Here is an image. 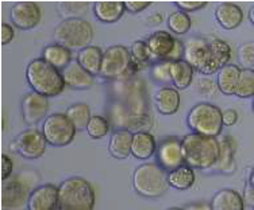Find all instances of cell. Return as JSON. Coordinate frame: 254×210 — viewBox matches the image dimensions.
<instances>
[{
	"mask_svg": "<svg viewBox=\"0 0 254 210\" xmlns=\"http://www.w3.org/2000/svg\"><path fill=\"white\" fill-rule=\"evenodd\" d=\"M63 77L65 85L74 90H87L92 88L95 84V77L83 69L76 61H72L63 70Z\"/></svg>",
	"mask_w": 254,
	"mask_h": 210,
	"instance_id": "ac0fdd59",
	"label": "cell"
},
{
	"mask_svg": "<svg viewBox=\"0 0 254 210\" xmlns=\"http://www.w3.org/2000/svg\"><path fill=\"white\" fill-rule=\"evenodd\" d=\"M166 210H184L183 208H169V209H166Z\"/></svg>",
	"mask_w": 254,
	"mask_h": 210,
	"instance_id": "c3c4849f",
	"label": "cell"
},
{
	"mask_svg": "<svg viewBox=\"0 0 254 210\" xmlns=\"http://www.w3.org/2000/svg\"><path fill=\"white\" fill-rule=\"evenodd\" d=\"M241 72L242 69L234 64L226 65L225 68L220 69L216 73V85H218L219 92L226 96L235 94L241 79Z\"/></svg>",
	"mask_w": 254,
	"mask_h": 210,
	"instance_id": "d4e9b609",
	"label": "cell"
},
{
	"mask_svg": "<svg viewBox=\"0 0 254 210\" xmlns=\"http://www.w3.org/2000/svg\"><path fill=\"white\" fill-rule=\"evenodd\" d=\"M26 81L33 92L48 98L59 96L66 86L64 83L63 72L53 68L42 58L30 61L26 68Z\"/></svg>",
	"mask_w": 254,
	"mask_h": 210,
	"instance_id": "277c9868",
	"label": "cell"
},
{
	"mask_svg": "<svg viewBox=\"0 0 254 210\" xmlns=\"http://www.w3.org/2000/svg\"><path fill=\"white\" fill-rule=\"evenodd\" d=\"M1 161H3V166H1V174H3V179L7 181L8 178L12 174V170H14V165H12V161H11V158L8 155H3L1 157Z\"/></svg>",
	"mask_w": 254,
	"mask_h": 210,
	"instance_id": "60d3db41",
	"label": "cell"
},
{
	"mask_svg": "<svg viewBox=\"0 0 254 210\" xmlns=\"http://www.w3.org/2000/svg\"><path fill=\"white\" fill-rule=\"evenodd\" d=\"M30 193L23 182L19 179H11L4 182L1 190V208L3 210H23L27 209V201Z\"/></svg>",
	"mask_w": 254,
	"mask_h": 210,
	"instance_id": "2e32d148",
	"label": "cell"
},
{
	"mask_svg": "<svg viewBox=\"0 0 254 210\" xmlns=\"http://www.w3.org/2000/svg\"><path fill=\"white\" fill-rule=\"evenodd\" d=\"M161 20H162V16L160 15V12H154V14H152L149 18H147V22H149L152 26H158L160 23H161Z\"/></svg>",
	"mask_w": 254,
	"mask_h": 210,
	"instance_id": "f6af8a7d",
	"label": "cell"
},
{
	"mask_svg": "<svg viewBox=\"0 0 254 210\" xmlns=\"http://www.w3.org/2000/svg\"><path fill=\"white\" fill-rule=\"evenodd\" d=\"M238 61L244 69L254 70V41L241 44L238 49Z\"/></svg>",
	"mask_w": 254,
	"mask_h": 210,
	"instance_id": "8d00e7d4",
	"label": "cell"
},
{
	"mask_svg": "<svg viewBox=\"0 0 254 210\" xmlns=\"http://www.w3.org/2000/svg\"><path fill=\"white\" fill-rule=\"evenodd\" d=\"M57 210H65V209H63V208H59V209H57Z\"/></svg>",
	"mask_w": 254,
	"mask_h": 210,
	"instance_id": "f907efd6",
	"label": "cell"
},
{
	"mask_svg": "<svg viewBox=\"0 0 254 210\" xmlns=\"http://www.w3.org/2000/svg\"><path fill=\"white\" fill-rule=\"evenodd\" d=\"M65 115L68 116V119L70 122L73 123L74 128L77 131H83V129H87L88 127V123L92 118L91 115V108L89 105L84 103H76L65 111Z\"/></svg>",
	"mask_w": 254,
	"mask_h": 210,
	"instance_id": "1f68e13d",
	"label": "cell"
},
{
	"mask_svg": "<svg viewBox=\"0 0 254 210\" xmlns=\"http://www.w3.org/2000/svg\"><path fill=\"white\" fill-rule=\"evenodd\" d=\"M210 204L212 210H245L244 197L233 189L216 191Z\"/></svg>",
	"mask_w": 254,
	"mask_h": 210,
	"instance_id": "484cf974",
	"label": "cell"
},
{
	"mask_svg": "<svg viewBox=\"0 0 254 210\" xmlns=\"http://www.w3.org/2000/svg\"><path fill=\"white\" fill-rule=\"evenodd\" d=\"M104 53L99 46H87L85 49L80 50L76 55V62L83 69H85L93 77L100 74Z\"/></svg>",
	"mask_w": 254,
	"mask_h": 210,
	"instance_id": "4316f807",
	"label": "cell"
},
{
	"mask_svg": "<svg viewBox=\"0 0 254 210\" xmlns=\"http://www.w3.org/2000/svg\"><path fill=\"white\" fill-rule=\"evenodd\" d=\"M220 154L218 161L214 166L211 167V172H219V174H233L235 170L234 154H235V142L233 137L223 136L219 140Z\"/></svg>",
	"mask_w": 254,
	"mask_h": 210,
	"instance_id": "7402d4cb",
	"label": "cell"
},
{
	"mask_svg": "<svg viewBox=\"0 0 254 210\" xmlns=\"http://www.w3.org/2000/svg\"><path fill=\"white\" fill-rule=\"evenodd\" d=\"M180 100V93L175 86H161L160 89H157L153 97L157 112L165 116L175 115L179 111Z\"/></svg>",
	"mask_w": 254,
	"mask_h": 210,
	"instance_id": "d6986e66",
	"label": "cell"
},
{
	"mask_svg": "<svg viewBox=\"0 0 254 210\" xmlns=\"http://www.w3.org/2000/svg\"><path fill=\"white\" fill-rule=\"evenodd\" d=\"M190 25H192V20H190V14H187L184 11H173L168 18V27L176 35L187 34L190 31Z\"/></svg>",
	"mask_w": 254,
	"mask_h": 210,
	"instance_id": "d6a6232c",
	"label": "cell"
},
{
	"mask_svg": "<svg viewBox=\"0 0 254 210\" xmlns=\"http://www.w3.org/2000/svg\"><path fill=\"white\" fill-rule=\"evenodd\" d=\"M171 66L172 62L169 61H157L150 66L149 77L154 84H158L161 86H169L168 84L172 83Z\"/></svg>",
	"mask_w": 254,
	"mask_h": 210,
	"instance_id": "836d02e7",
	"label": "cell"
},
{
	"mask_svg": "<svg viewBox=\"0 0 254 210\" xmlns=\"http://www.w3.org/2000/svg\"><path fill=\"white\" fill-rule=\"evenodd\" d=\"M134 132L128 129H118L111 133L110 142H108V151L111 157L123 161L131 155V143Z\"/></svg>",
	"mask_w": 254,
	"mask_h": 210,
	"instance_id": "603a6c76",
	"label": "cell"
},
{
	"mask_svg": "<svg viewBox=\"0 0 254 210\" xmlns=\"http://www.w3.org/2000/svg\"><path fill=\"white\" fill-rule=\"evenodd\" d=\"M207 4H208L207 1H175L177 10L184 11L187 14L201 10V8L207 7Z\"/></svg>",
	"mask_w": 254,
	"mask_h": 210,
	"instance_id": "74e56055",
	"label": "cell"
},
{
	"mask_svg": "<svg viewBox=\"0 0 254 210\" xmlns=\"http://www.w3.org/2000/svg\"><path fill=\"white\" fill-rule=\"evenodd\" d=\"M222 109L214 104L199 103L190 108L187 116V126L197 135L218 137L225 127Z\"/></svg>",
	"mask_w": 254,
	"mask_h": 210,
	"instance_id": "9c48e42d",
	"label": "cell"
},
{
	"mask_svg": "<svg viewBox=\"0 0 254 210\" xmlns=\"http://www.w3.org/2000/svg\"><path fill=\"white\" fill-rule=\"evenodd\" d=\"M184 210H212L211 204L205 202V201H197V202H192L188 204L183 208Z\"/></svg>",
	"mask_w": 254,
	"mask_h": 210,
	"instance_id": "7bdbcfd3",
	"label": "cell"
},
{
	"mask_svg": "<svg viewBox=\"0 0 254 210\" xmlns=\"http://www.w3.org/2000/svg\"><path fill=\"white\" fill-rule=\"evenodd\" d=\"M193 74H195V69L192 68L186 59L172 62V84L177 90H186L190 88V84L193 81Z\"/></svg>",
	"mask_w": 254,
	"mask_h": 210,
	"instance_id": "f1b7e54d",
	"label": "cell"
},
{
	"mask_svg": "<svg viewBox=\"0 0 254 210\" xmlns=\"http://www.w3.org/2000/svg\"><path fill=\"white\" fill-rule=\"evenodd\" d=\"M56 43L63 44L69 50H83L91 46L93 40V29L88 20L77 16L66 18L60 22L54 29Z\"/></svg>",
	"mask_w": 254,
	"mask_h": 210,
	"instance_id": "ba28073f",
	"label": "cell"
},
{
	"mask_svg": "<svg viewBox=\"0 0 254 210\" xmlns=\"http://www.w3.org/2000/svg\"><path fill=\"white\" fill-rule=\"evenodd\" d=\"M156 163L168 172L186 165V157L183 151V142L179 137H165L158 144L156 151Z\"/></svg>",
	"mask_w": 254,
	"mask_h": 210,
	"instance_id": "7c38bea8",
	"label": "cell"
},
{
	"mask_svg": "<svg viewBox=\"0 0 254 210\" xmlns=\"http://www.w3.org/2000/svg\"><path fill=\"white\" fill-rule=\"evenodd\" d=\"M41 131L48 144L53 147H65L73 142L77 129L65 113H53L45 119Z\"/></svg>",
	"mask_w": 254,
	"mask_h": 210,
	"instance_id": "30bf717a",
	"label": "cell"
},
{
	"mask_svg": "<svg viewBox=\"0 0 254 210\" xmlns=\"http://www.w3.org/2000/svg\"><path fill=\"white\" fill-rule=\"evenodd\" d=\"M130 53H131L132 64L137 68L138 72L143 69H150L153 65V57L150 50L147 47L146 41H135L130 46Z\"/></svg>",
	"mask_w": 254,
	"mask_h": 210,
	"instance_id": "4dcf8cb0",
	"label": "cell"
},
{
	"mask_svg": "<svg viewBox=\"0 0 254 210\" xmlns=\"http://www.w3.org/2000/svg\"><path fill=\"white\" fill-rule=\"evenodd\" d=\"M41 58L52 65L53 68L63 72L70 62H72V50L66 49L65 46L59 43H52L45 46L42 50Z\"/></svg>",
	"mask_w": 254,
	"mask_h": 210,
	"instance_id": "83f0119b",
	"label": "cell"
},
{
	"mask_svg": "<svg viewBox=\"0 0 254 210\" xmlns=\"http://www.w3.org/2000/svg\"><path fill=\"white\" fill-rule=\"evenodd\" d=\"M249 185L254 189V168L252 170V172H250V175H249Z\"/></svg>",
	"mask_w": 254,
	"mask_h": 210,
	"instance_id": "7dc6e473",
	"label": "cell"
},
{
	"mask_svg": "<svg viewBox=\"0 0 254 210\" xmlns=\"http://www.w3.org/2000/svg\"><path fill=\"white\" fill-rule=\"evenodd\" d=\"M59 208V186L44 183L30 193L27 210H57Z\"/></svg>",
	"mask_w": 254,
	"mask_h": 210,
	"instance_id": "9a60e30c",
	"label": "cell"
},
{
	"mask_svg": "<svg viewBox=\"0 0 254 210\" xmlns=\"http://www.w3.org/2000/svg\"><path fill=\"white\" fill-rule=\"evenodd\" d=\"M252 109H253V113H254V97H253V101H252Z\"/></svg>",
	"mask_w": 254,
	"mask_h": 210,
	"instance_id": "681fc988",
	"label": "cell"
},
{
	"mask_svg": "<svg viewBox=\"0 0 254 210\" xmlns=\"http://www.w3.org/2000/svg\"><path fill=\"white\" fill-rule=\"evenodd\" d=\"M111 124L108 122V119L106 116H92L88 123V127H87V133L89 137L92 139H102V137L107 136L108 132L111 131Z\"/></svg>",
	"mask_w": 254,
	"mask_h": 210,
	"instance_id": "e575fe53",
	"label": "cell"
},
{
	"mask_svg": "<svg viewBox=\"0 0 254 210\" xmlns=\"http://www.w3.org/2000/svg\"><path fill=\"white\" fill-rule=\"evenodd\" d=\"M235 96L240 98L254 97V70L242 69L240 83H238V88H237Z\"/></svg>",
	"mask_w": 254,
	"mask_h": 210,
	"instance_id": "d590c367",
	"label": "cell"
},
{
	"mask_svg": "<svg viewBox=\"0 0 254 210\" xmlns=\"http://www.w3.org/2000/svg\"><path fill=\"white\" fill-rule=\"evenodd\" d=\"M215 19L225 30H235L244 22V11L235 3H220L215 8Z\"/></svg>",
	"mask_w": 254,
	"mask_h": 210,
	"instance_id": "ffe728a7",
	"label": "cell"
},
{
	"mask_svg": "<svg viewBox=\"0 0 254 210\" xmlns=\"http://www.w3.org/2000/svg\"><path fill=\"white\" fill-rule=\"evenodd\" d=\"M14 35L15 31L12 26L8 25V23H3L1 25V42H3V44L10 43L11 41L14 40Z\"/></svg>",
	"mask_w": 254,
	"mask_h": 210,
	"instance_id": "b9f144b4",
	"label": "cell"
},
{
	"mask_svg": "<svg viewBox=\"0 0 254 210\" xmlns=\"http://www.w3.org/2000/svg\"><path fill=\"white\" fill-rule=\"evenodd\" d=\"M12 25L19 30H31L37 27L42 18V11L34 1H18L11 7Z\"/></svg>",
	"mask_w": 254,
	"mask_h": 210,
	"instance_id": "5bb4252c",
	"label": "cell"
},
{
	"mask_svg": "<svg viewBox=\"0 0 254 210\" xmlns=\"http://www.w3.org/2000/svg\"><path fill=\"white\" fill-rule=\"evenodd\" d=\"M249 20L252 22V25H253L254 27V4L250 7V10H249Z\"/></svg>",
	"mask_w": 254,
	"mask_h": 210,
	"instance_id": "bcb514c9",
	"label": "cell"
},
{
	"mask_svg": "<svg viewBox=\"0 0 254 210\" xmlns=\"http://www.w3.org/2000/svg\"><path fill=\"white\" fill-rule=\"evenodd\" d=\"M106 115L114 131H150L153 115L146 81L135 74L108 84Z\"/></svg>",
	"mask_w": 254,
	"mask_h": 210,
	"instance_id": "6da1fadb",
	"label": "cell"
},
{
	"mask_svg": "<svg viewBox=\"0 0 254 210\" xmlns=\"http://www.w3.org/2000/svg\"><path fill=\"white\" fill-rule=\"evenodd\" d=\"M168 182L169 186L176 190H188L196 182L195 168H192L188 165L179 167L176 170L168 172Z\"/></svg>",
	"mask_w": 254,
	"mask_h": 210,
	"instance_id": "f546056e",
	"label": "cell"
},
{
	"mask_svg": "<svg viewBox=\"0 0 254 210\" xmlns=\"http://www.w3.org/2000/svg\"><path fill=\"white\" fill-rule=\"evenodd\" d=\"M245 198L248 201V204L254 206V189L250 185H248L246 190H245Z\"/></svg>",
	"mask_w": 254,
	"mask_h": 210,
	"instance_id": "ee69618b",
	"label": "cell"
},
{
	"mask_svg": "<svg viewBox=\"0 0 254 210\" xmlns=\"http://www.w3.org/2000/svg\"><path fill=\"white\" fill-rule=\"evenodd\" d=\"M14 146L20 157L34 161V159L44 157L48 142L42 131L31 127L20 132L14 140Z\"/></svg>",
	"mask_w": 254,
	"mask_h": 210,
	"instance_id": "8fae6325",
	"label": "cell"
},
{
	"mask_svg": "<svg viewBox=\"0 0 254 210\" xmlns=\"http://www.w3.org/2000/svg\"><path fill=\"white\" fill-rule=\"evenodd\" d=\"M231 54V47L226 41L212 35H197L186 42L184 59L195 72L211 76L229 65Z\"/></svg>",
	"mask_w": 254,
	"mask_h": 210,
	"instance_id": "7a4b0ae2",
	"label": "cell"
},
{
	"mask_svg": "<svg viewBox=\"0 0 254 210\" xmlns=\"http://www.w3.org/2000/svg\"><path fill=\"white\" fill-rule=\"evenodd\" d=\"M156 137L153 136L150 131L134 132L131 143V157L139 161H147L153 155H156L157 151Z\"/></svg>",
	"mask_w": 254,
	"mask_h": 210,
	"instance_id": "44dd1931",
	"label": "cell"
},
{
	"mask_svg": "<svg viewBox=\"0 0 254 210\" xmlns=\"http://www.w3.org/2000/svg\"><path fill=\"white\" fill-rule=\"evenodd\" d=\"M186 165L192 168L210 170L218 161L220 144L216 137L203 136L197 133H188L181 139Z\"/></svg>",
	"mask_w": 254,
	"mask_h": 210,
	"instance_id": "3957f363",
	"label": "cell"
},
{
	"mask_svg": "<svg viewBox=\"0 0 254 210\" xmlns=\"http://www.w3.org/2000/svg\"><path fill=\"white\" fill-rule=\"evenodd\" d=\"M49 111V100L42 94L35 92L26 93L22 103H20V112L22 119L27 126H35L48 118L46 113Z\"/></svg>",
	"mask_w": 254,
	"mask_h": 210,
	"instance_id": "4fadbf2b",
	"label": "cell"
},
{
	"mask_svg": "<svg viewBox=\"0 0 254 210\" xmlns=\"http://www.w3.org/2000/svg\"><path fill=\"white\" fill-rule=\"evenodd\" d=\"M126 11H130L131 14H139L145 11L147 7H150L152 1H125Z\"/></svg>",
	"mask_w": 254,
	"mask_h": 210,
	"instance_id": "f35d334b",
	"label": "cell"
},
{
	"mask_svg": "<svg viewBox=\"0 0 254 210\" xmlns=\"http://www.w3.org/2000/svg\"><path fill=\"white\" fill-rule=\"evenodd\" d=\"M131 185L134 191L142 198L157 200L169 190L168 171L158 163L146 162L134 170L131 176Z\"/></svg>",
	"mask_w": 254,
	"mask_h": 210,
	"instance_id": "5b68a950",
	"label": "cell"
},
{
	"mask_svg": "<svg viewBox=\"0 0 254 210\" xmlns=\"http://www.w3.org/2000/svg\"><path fill=\"white\" fill-rule=\"evenodd\" d=\"M95 18L102 23H115L126 11L125 1H95L92 5Z\"/></svg>",
	"mask_w": 254,
	"mask_h": 210,
	"instance_id": "cb8c5ba5",
	"label": "cell"
},
{
	"mask_svg": "<svg viewBox=\"0 0 254 210\" xmlns=\"http://www.w3.org/2000/svg\"><path fill=\"white\" fill-rule=\"evenodd\" d=\"M176 40L168 31H156L149 35L146 43L153 57V64L157 61H169L176 46Z\"/></svg>",
	"mask_w": 254,
	"mask_h": 210,
	"instance_id": "e0dca14e",
	"label": "cell"
},
{
	"mask_svg": "<svg viewBox=\"0 0 254 210\" xmlns=\"http://www.w3.org/2000/svg\"><path fill=\"white\" fill-rule=\"evenodd\" d=\"M222 115H223V124H225L226 127H231V126H234L235 123L238 122V112L235 109H233V108L223 111Z\"/></svg>",
	"mask_w": 254,
	"mask_h": 210,
	"instance_id": "ab89813d",
	"label": "cell"
},
{
	"mask_svg": "<svg viewBox=\"0 0 254 210\" xmlns=\"http://www.w3.org/2000/svg\"><path fill=\"white\" fill-rule=\"evenodd\" d=\"M96 194L81 176H70L59 185V205L65 210H93Z\"/></svg>",
	"mask_w": 254,
	"mask_h": 210,
	"instance_id": "8992f818",
	"label": "cell"
},
{
	"mask_svg": "<svg viewBox=\"0 0 254 210\" xmlns=\"http://www.w3.org/2000/svg\"><path fill=\"white\" fill-rule=\"evenodd\" d=\"M139 72L132 64L131 53L123 44L110 46L103 55V64L99 77L104 81L117 83L121 80L128 79L135 76Z\"/></svg>",
	"mask_w": 254,
	"mask_h": 210,
	"instance_id": "52a82bcc",
	"label": "cell"
}]
</instances>
